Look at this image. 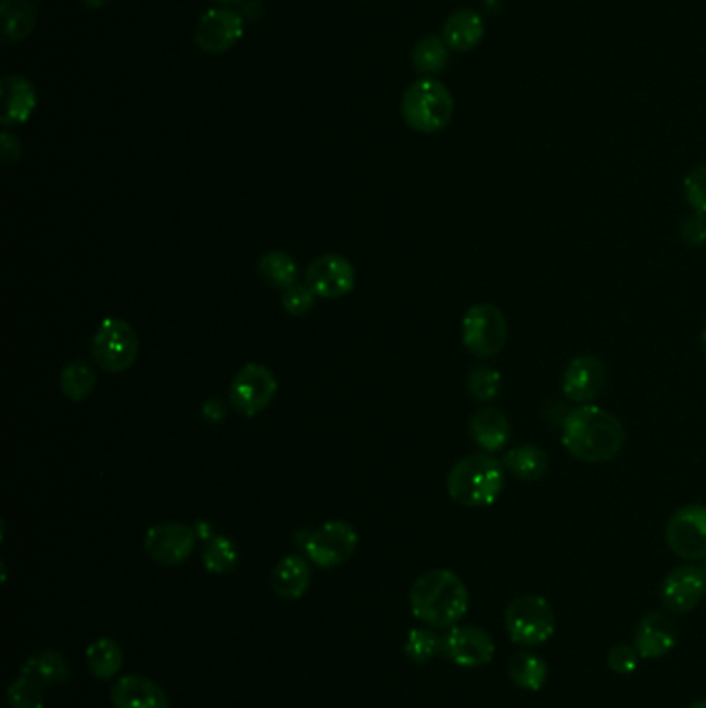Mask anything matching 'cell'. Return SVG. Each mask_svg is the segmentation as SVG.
Segmentation results:
<instances>
[{
    "instance_id": "39",
    "label": "cell",
    "mask_w": 706,
    "mask_h": 708,
    "mask_svg": "<svg viewBox=\"0 0 706 708\" xmlns=\"http://www.w3.org/2000/svg\"><path fill=\"white\" fill-rule=\"evenodd\" d=\"M0 146H2V164L13 166L20 155H22V143L11 131H2L0 135Z\"/></svg>"
},
{
    "instance_id": "6",
    "label": "cell",
    "mask_w": 706,
    "mask_h": 708,
    "mask_svg": "<svg viewBox=\"0 0 706 708\" xmlns=\"http://www.w3.org/2000/svg\"><path fill=\"white\" fill-rule=\"evenodd\" d=\"M297 543L317 568H338L346 564L358 545V534L349 522L333 520L315 531L297 534Z\"/></svg>"
},
{
    "instance_id": "5",
    "label": "cell",
    "mask_w": 706,
    "mask_h": 708,
    "mask_svg": "<svg viewBox=\"0 0 706 708\" xmlns=\"http://www.w3.org/2000/svg\"><path fill=\"white\" fill-rule=\"evenodd\" d=\"M137 354L139 338L125 319H104L91 338V356L102 371L125 374L135 365Z\"/></svg>"
},
{
    "instance_id": "24",
    "label": "cell",
    "mask_w": 706,
    "mask_h": 708,
    "mask_svg": "<svg viewBox=\"0 0 706 708\" xmlns=\"http://www.w3.org/2000/svg\"><path fill=\"white\" fill-rule=\"evenodd\" d=\"M36 7L31 0H4L0 4V22H2V40L7 45H17L36 27Z\"/></svg>"
},
{
    "instance_id": "30",
    "label": "cell",
    "mask_w": 706,
    "mask_h": 708,
    "mask_svg": "<svg viewBox=\"0 0 706 708\" xmlns=\"http://www.w3.org/2000/svg\"><path fill=\"white\" fill-rule=\"evenodd\" d=\"M297 264L282 251H269L260 260V276L272 288L288 290L297 285Z\"/></svg>"
},
{
    "instance_id": "12",
    "label": "cell",
    "mask_w": 706,
    "mask_h": 708,
    "mask_svg": "<svg viewBox=\"0 0 706 708\" xmlns=\"http://www.w3.org/2000/svg\"><path fill=\"white\" fill-rule=\"evenodd\" d=\"M443 655L461 667H483L493 661L495 642L479 625H454L443 636Z\"/></svg>"
},
{
    "instance_id": "15",
    "label": "cell",
    "mask_w": 706,
    "mask_h": 708,
    "mask_svg": "<svg viewBox=\"0 0 706 708\" xmlns=\"http://www.w3.org/2000/svg\"><path fill=\"white\" fill-rule=\"evenodd\" d=\"M305 285L315 296L340 299L349 294L356 285V274L349 260L340 255H322L311 262L305 271Z\"/></svg>"
},
{
    "instance_id": "28",
    "label": "cell",
    "mask_w": 706,
    "mask_h": 708,
    "mask_svg": "<svg viewBox=\"0 0 706 708\" xmlns=\"http://www.w3.org/2000/svg\"><path fill=\"white\" fill-rule=\"evenodd\" d=\"M508 673L516 686L522 687L527 692H537L545 686L550 669L541 657L530 655V653H518L509 661Z\"/></svg>"
},
{
    "instance_id": "2",
    "label": "cell",
    "mask_w": 706,
    "mask_h": 708,
    "mask_svg": "<svg viewBox=\"0 0 706 708\" xmlns=\"http://www.w3.org/2000/svg\"><path fill=\"white\" fill-rule=\"evenodd\" d=\"M411 611L429 628L450 630L468 611V589L452 570H429L420 574L408 595Z\"/></svg>"
},
{
    "instance_id": "21",
    "label": "cell",
    "mask_w": 706,
    "mask_h": 708,
    "mask_svg": "<svg viewBox=\"0 0 706 708\" xmlns=\"http://www.w3.org/2000/svg\"><path fill=\"white\" fill-rule=\"evenodd\" d=\"M272 591L280 598L297 600L305 597L311 586L310 561L301 555H288L272 570Z\"/></svg>"
},
{
    "instance_id": "42",
    "label": "cell",
    "mask_w": 706,
    "mask_h": 708,
    "mask_svg": "<svg viewBox=\"0 0 706 708\" xmlns=\"http://www.w3.org/2000/svg\"><path fill=\"white\" fill-rule=\"evenodd\" d=\"M111 0H81V4H86L88 9H102L106 7Z\"/></svg>"
},
{
    "instance_id": "40",
    "label": "cell",
    "mask_w": 706,
    "mask_h": 708,
    "mask_svg": "<svg viewBox=\"0 0 706 708\" xmlns=\"http://www.w3.org/2000/svg\"><path fill=\"white\" fill-rule=\"evenodd\" d=\"M201 415L207 422H222L226 417V406L222 400L210 399L201 406Z\"/></svg>"
},
{
    "instance_id": "41",
    "label": "cell",
    "mask_w": 706,
    "mask_h": 708,
    "mask_svg": "<svg viewBox=\"0 0 706 708\" xmlns=\"http://www.w3.org/2000/svg\"><path fill=\"white\" fill-rule=\"evenodd\" d=\"M196 532H198L199 539H203V541H210V539L214 536V532H212V527H210V524H205V522H201V524H198V529H196Z\"/></svg>"
},
{
    "instance_id": "45",
    "label": "cell",
    "mask_w": 706,
    "mask_h": 708,
    "mask_svg": "<svg viewBox=\"0 0 706 708\" xmlns=\"http://www.w3.org/2000/svg\"><path fill=\"white\" fill-rule=\"evenodd\" d=\"M703 346H705V351H706V328L705 330H703Z\"/></svg>"
},
{
    "instance_id": "29",
    "label": "cell",
    "mask_w": 706,
    "mask_h": 708,
    "mask_svg": "<svg viewBox=\"0 0 706 708\" xmlns=\"http://www.w3.org/2000/svg\"><path fill=\"white\" fill-rule=\"evenodd\" d=\"M201 559L210 574H230L239 564V549L228 536L214 534L205 543Z\"/></svg>"
},
{
    "instance_id": "1",
    "label": "cell",
    "mask_w": 706,
    "mask_h": 708,
    "mask_svg": "<svg viewBox=\"0 0 706 708\" xmlns=\"http://www.w3.org/2000/svg\"><path fill=\"white\" fill-rule=\"evenodd\" d=\"M623 442L626 431L618 417L595 404L576 406L562 425V443L580 463H609L621 452Z\"/></svg>"
},
{
    "instance_id": "31",
    "label": "cell",
    "mask_w": 706,
    "mask_h": 708,
    "mask_svg": "<svg viewBox=\"0 0 706 708\" xmlns=\"http://www.w3.org/2000/svg\"><path fill=\"white\" fill-rule=\"evenodd\" d=\"M96 388V371L86 361H71L61 371V390L66 399L81 402Z\"/></svg>"
},
{
    "instance_id": "38",
    "label": "cell",
    "mask_w": 706,
    "mask_h": 708,
    "mask_svg": "<svg viewBox=\"0 0 706 708\" xmlns=\"http://www.w3.org/2000/svg\"><path fill=\"white\" fill-rule=\"evenodd\" d=\"M680 235L685 244L703 246L706 243V214L692 212L690 216H685L680 226Z\"/></svg>"
},
{
    "instance_id": "3",
    "label": "cell",
    "mask_w": 706,
    "mask_h": 708,
    "mask_svg": "<svg viewBox=\"0 0 706 708\" xmlns=\"http://www.w3.org/2000/svg\"><path fill=\"white\" fill-rule=\"evenodd\" d=\"M506 485V468L491 454H470L452 466L447 493L464 508L493 506Z\"/></svg>"
},
{
    "instance_id": "32",
    "label": "cell",
    "mask_w": 706,
    "mask_h": 708,
    "mask_svg": "<svg viewBox=\"0 0 706 708\" xmlns=\"http://www.w3.org/2000/svg\"><path fill=\"white\" fill-rule=\"evenodd\" d=\"M404 653L413 663H429L433 657L443 653V636H438L429 628H415L406 636Z\"/></svg>"
},
{
    "instance_id": "46",
    "label": "cell",
    "mask_w": 706,
    "mask_h": 708,
    "mask_svg": "<svg viewBox=\"0 0 706 708\" xmlns=\"http://www.w3.org/2000/svg\"><path fill=\"white\" fill-rule=\"evenodd\" d=\"M703 572H705V578H706V559H705V564H703Z\"/></svg>"
},
{
    "instance_id": "18",
    "label": "cell",
    "mask_w": 706,
    "mask_h": 708,
    "mask_svg": "<svg viewBox=\"0 0 706 708\" xmlns=\"http://www.w3.org/2000/svg\"><path fill=\"white\" fill-rule=\"evenodd\" d=\"M0 100H2V112L0 121L4 127L23 125L31 112L36 111V88L29 79L23 75H7L0 81Z\"/></svg>"
},
{
    "instance_id": "23",
    "label": "cell",
    "mask_w": 706,
    "mask_h": 708,
    "mask_svg": "<svg viewBox=\"0 0 706 708\" xmlns=\"http://www.w3.org/2000/svg\"><path fill=\"white\" fill-rule=\"evenodd\" d=\"M502 465L512 477H516L525 483H534L550 472L552 460L543 447L525 443V445H516L508 450Z\"/></svg>"
},
{
    "instance_id": "19",
    "label": "cell",
    "mask_w": 706,
    "mask_h": 708,
    "mask_svg": "<svg viewBox=\"0 0 706 708\" xmlns=\"http://www.w3.org/2000/svg\"><path fill=\"white\" fill-rule=\"evenodd\" d=\"M114 708H168L162 687L143 675H125L111 690Z\"/></svg>"
},
{
    "instance_id": "8",
    "label": "cell",
    "mask_w": 706,
    "mask_h": 708,
    "mask_svg": "<svg viewBox=\"0 0 706 708\" xmlns=\"http://www.w3.org/2000/svg\"><path fill=\"white\" fill-rule=\"evenodd\" d=\"M508 340V321L504 311L491 303H477L464 313L463 344L479 358L502 353Z\"/></svg>"
},
{
    "instance_id": "16",
    "label": "cell",
    "mask_w": 706,
    "mask_h": 708,
    "mask_svg": "<svg viewBox=\"0 0 706 708\" xmlns=\"http://www.w3.org/2000/svg\"><path fill=\"white\" fill-rule=\"evenodd\" d=\"M605 388V365L598 356L582 354L576 356L564 376H562V392L575 404H593Z\"/></svg>"
},
{
    "instance_id": "20",
    "label": "cell",
    "mask_w": 706,
    "mask_h": 708,
    "mask_svg": "<svg viewBox=\"0 0 706 708\" xmlns=\"http://www.w3.org/2000/svg\"><path fill=\"white\" fill-rule=\"evenodd\" d=\"M509 431L512 429H509L506 413H502L495 406L479 408L470 417V435H472L475 443L487 454L502 452L506 447V443H508Z\"/></svg>"
},
{
    "instance_id": "7",
    "label": "cell",
    "mask_w": 706,
    "mask_h": 708,
    "mask_svg": "<svg viewBox=\"0 0 706 708\" xmlns=\"http://www.w3.org/2000/svg\"><path fill=\"white\" fill-rule=\"evenodd\" d=\"M509 639L520 646L545 644L555 632V611L547 598L539 595L516 597L506 609Z\"/></svg>"
},
{
    "instance_id": "37",
    "label": "cell",
    "mask_w": 706,
    "mask_h": 708,
    "mask_svg": "<svg viewBox=\"0 0 706 708\" xmlns=\"http://www.w3.org/2000/svg\"><path fill=\"white\" fill-rule=\"evenodd\" d=\"M313 303H315V294L311 292L307 285H294V287L285 290V294H282V305L290 315L310 313L313 309Z\"/></svg>"
},
{
    "instance_id": "35",
    "label": "cell",
    "mask_w": 706,
    "mask_h": 708,
    "mask_svg": "<svg viewBox=\"0 0 706 708\" xmlns=\"http://www.w3.org/2000/svg\"><path fill=\"white\" fill-rule=\"evenodd\" d=\"M684 193L692 212L706 214V164L696 166L684 178Z\"/></svg>"
},
{
    "instance_id": "43",
    "label": "cell",
    "mask_w": 706,
    "mask_h": 708,
    "mask_svg": "<svg viewBox=\"0 0 706 708\" xmlns=\"http://www.w3.org/2000/svg\"><path fill=\"white\" fill-rule=\"evenodd\" d=\"M214 2H218V4H224V7H228V4H237V2H241V0H214Z\"/></svg>"
},
{
    "instance_id": "25",
    "label": "cell",
    "mask_w": 706,
    "mask_h": 708,
    "mask_svg": "<svg viewBox=\"0 0 706 708\" xmlns=\"http://www.w3.org/2000/svg\"><path fill=\"white\" fill-rule=\"evenodd\" d=\"M23 675L42 686H61L68 680V663L59 650H40L22 665Z\"/></svg>"
},
{
    "instance_id": "17",
    "label": "cell",
    "mask_w": 706,
    "mask_h": 708,
    "mask_svg": "<svg viewBox=\"0 0 706 708\" xmlns=\"http://www.w3.org/2000/svg\"><path fill=\"white\" fill-rule=\"evenodd\" d=\"M676 641L678 634L673 621L657 611L646 614L634 630V648L639 650L641 659L646 661L661 659L667 653H671Z\"/></svg>"
},
{
    "instance_id": "27",
    "label": "cell",
    "mask_w": 706,
    "mask_h": 708,
    "mask_svg": "<svg viewBox=\"0 0 706 708\" xmlns=\"http://www.w3.org/2000/svg\"><path fill=\"white\" fill-rule=\"evenodd\" d=\"M411 61L420 75H438L450 65V46L438 36H425L413 48Z\"/></svg>"
},
{
    "instance_id": "11",
    "label": "cell",
    "mask_w": 706,
    "mask_h": 708,
    "mask_svg": "<svg viewBox=\"0 0 706 708\" xmlns=\"http://www.w3.org/2000/svg\"><path fill=\"white\" fill-rule=\"evenodd\" d=\"M196 541V529L180 522H164L146 532L143 549L160 566H180L193 554Z\"/></svg>"
},
{
    "instance_id": "9",
    "label": "cell",
    "mask_w": 706,
    "mask_h": 708,
    "mask_svg": "<svg viewBox=\"0 0 706 708\" xmlns=\"http://www.w3.org/2000/svg\"><path fill=\"white\" fill-rule=\"evenodd\" d=\"M665 541L685 561L706 559V506L688 504L676 509L667 522Z\"/></svg>"
},
{
    "instance_id": "22",
    "label": "cell",
    "mask_w": 706,
    "mask_h": 708,
    "mask_svg": "<svg viewBox=\"0 0 706 708\" xmlns=\"http://www.w3.org/2000/svg\"><path fill=\"white\" fill-rule=\"evenodd\" d=\"M486 36V22L477 11L461 9L443 23V42L450 50L470 52L481 45Z\"/></svg>"
},
{
    "instance_id": "44",
    "label": "cell",
    "mask_w": 706,
    "mask_h": 708,
    "mask_svg": "<svg viewBox=\"0 0 706 708\" xmlns=\"http://www.w3.org/2000/svg\"><path fill=\"white\" fill-rule=\"evenodd\" d=\"M690 708H706V700H698V703H694Z\"/></svg>"
},
{
    "instance_id": "33",
    "label": "cell",
    "mask_w": 706,
    "mask_h": 708,
    "mask_svg": "<svg viewBox=\"0 0 706 708\" xmlns=\"http://www.w3.org/2000/svg\"><path fill=\"white\" fill-rule=\"evenodd\" d=\"M466 390L477 402H491L502 392V374L493 367H475L466 377Z\"/></svg>"
},
{
    "instance_id": "26",
    "label": "cell",
    "mask_w": 706,
    "mask_h": 708,
    "mask_svg": "<svg viewBox=\"0 0 706 708\" xmlns=\"http://www.w3.org/2000/svg\"><path fill=\"white\" fill-rule=\"evenodd\" d=\"M86 661H88L91 675L106 682V680L116 678L118 671L123 669L125 653L114 639L102 636L89 644L88 650H86Z\"/></svg>"
},
{
    "instance_id": "36",
    "label": "cell",
    "mask_w": 706,
    "mask_h": 708,
    "mask_svg": "<svg viewBox=\"0 0 706 708\" xmlns=\"http://www.w3.org/2000/svg\"><path fill=\"white\" fill-rule=\"evenodd\" d=\"M639 659H641V655H639V650L634 646L616 644L607 655V665L618 675H630V673L636 671Z\"/></svg>"
},
{
    "instance_id": "14",
    "label": "cell",
    "mask_w": 706,
    "mask_h": 708,
    "mask_svg": "<svg viewBox=\"0 0 706 708\" xmlns=\"http://www.w3.org/2000/svg\"><path fill=\"white\" fill-rule=\"evenodd\" d=\"M243 38V20L237 11L222 7L207 11L198 23L196 45L207 54H224Z\"/></svg>"
},
{
    "instance_id": "34",
    "label": "cell",
    "mask_w": 706,
    "mask_h": 708,
    "mask_svg": "<svg viewBox=\"0 0 706 708\" xmlns=\"http://www.w3.org/2000/svg\"><path fill=\"white\" fill-rule=\"evenodd\" d=\"M7 703L11 708H45V686L20 673L7 690Z\"/></svg>"
},
{
    "instance_id": "4",
    "label": "cell",
    "mask_w": 706,
    "mask_h": 708,
    "mask_svg": "<svg viewBox=\"0 0 706 708\" xmlns=\"http://www.w3.org/2000/svg\"><path fill=\"white\" fill-rule=\"evenodd\" d=\"M402 116L419 134H438L454 116L452 91L433 77L417 79L402 96Z\"/></svg>"
},
{
    "instance_id": "13",
    "label": "cell",
    "mask_w": 706,
    "mask_h": 708,
    "mask_svg": "<svg viewBox=\"0 0 706 708\" xmlns=\"http://www.w3.org/2000/svg\"><path fill=\"white\" fill-rule=\"evenodd\" d=\"M706 578L703 568L685 564L671 570L663 582V607L676 616L696 609L705 598Z\"/></svg>"
},
{
    "instance_id": "10",
    "label": "cell",
    "mask_w": 706,
    "mask_h": 708,
    "mask_svg": "<svg viewBox=\"0 0 706 708\" xmlns=\"http://www.w3.org/2000/svg\"><path fill=\"white\" fill-rule=\"evenodd\" d=\"M278 394V381L274 374L257 363H249L230 383V402L244 415L255 417L265 410Z\"/></svg>"
}]
</instances>
